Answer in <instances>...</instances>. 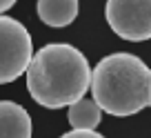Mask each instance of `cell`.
<instances>
[{"mask_svg":"<svg viewBox=\"0 0 151 138\" xmlns=\"http://www.w3.org/2000/svg\"><path fill=\"white\" fill-rule=\"evenodd\" d=\"M78 0H38V18L49 27H69L78 18Z\"/></svg>","mask_w":151,"mask_h":138,"instance_id":"obj_6","label":"cell"},{"mask_svg":"<svg viewBox=\"0 0 151 138\" xmlns=\"http://www.w3.org/2000/svg\"><path fill=\"white\" fill-rule=\"evenodd\" d=\"M31 116L14 100H0V138H31Z\"/></svg>","mask_w":151,"mask_h":138,"instance_id":"obj_5","label":"cell"},{"mask_svg":"<svg viewBox=\"0 0 151 138\" xmlns=\"http://www.w3.org/2000/svg\"><path fill=\"white\" fill-rule=\"evenodd\" d=\"M60 138H104V136H100L93 129H71V131L62 134Z\"/></svg>","mask_w":151,"mask_h":138,"instance_id":"obj_8","label":"cell"},{"mask_svg":"<svg viewBox=\"0 0 151 138\" xmlns=\"http://www.w3.org/2000/svg\"><path fill=\"white\" fill-rule=\"evenodd\" d=\"M33 40L20 20L0 14V85L14 82L27 72Z\"/></svg>","mask_w":151,"mask_h":138,"instance_id":"obj_3","label":"cell"},{"mask_svg":"<svg viewBox=\"0 0 151 138\" xmlns=\"http://www.w3.org/2000/svg\"><path fill=\"white\" fill-rule=\"evenodd\" d=\"M104 18L122 40L145 43L151 38V0H107Z\"/></svg>","mask_w":151,"mask_h":138,"instance_id":"obj_4","label":"cell"},{"mask_svg":"<svg viewBox=\"0 0 151 138\" xmlns=\"http://www.w3.org/2000/svg\"><path fill=\"white\" fill-rule=\"evenodd\" d=\"M69 107V125L73 129H96L102 120V109L96 105V100H89V98H78L73 100Z\"/></svg>","mask_w":151,"mask_h":138,"instance_id":"obj_7","label":"cell"},{"mask_svg":"<svg viewBox=\"0 0 151 138\" xmlns=\"http://www.w3.org/2000/svg\"><path fill=\"white\" fill-rule=\"evenodd\" d=\"M89 89L102 111L133 116L151 105V69L133 53H109L91 69Z\"/></svg>","mask_w":151,"mask_h":138,"instance_id":"obj_2","label":"cell"},{"mask_svg":"<svg viewBox=\"0 0 151 138\" xmlns=\"http://www.w3.org/2000/svg\"><path fill=\"white\" fill-rule=\"evenodd\" d=\"M24 74L27 89L38 105L62 109L89 91L91 67L78 47L51 43L31 56Z\"/></svg>","mask_w":151,"mask_h":138,"instance_id":"obj_1","label":"cell"},{"mask_svg":"<svg viewBox=\"0 0 151 138\" xmlns=\"http://www.w3.org/2000/svg\"><path fill=\"white\" fill-rule=\"evenodd\" d=\"M16 5V0H0V14H5V11H9L11 7Z\"/></svg>","mask_w":151,"mask_h":138,"instance_id":"obj_9","label":"cell"}]
</instances>
